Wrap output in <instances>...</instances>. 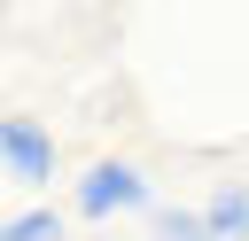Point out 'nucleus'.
I'll return each mask as SVG.
<instances>
[{
  "label": "nucleus",
  "instance_id": "obj_1",
  "mask_svg": "<svg viewBox=\"0 0 249 241\" xmlns=\"http://www.w3.org/2000/svg\"><path fill=\"white\" fill-rule=\"evenodd\" d=\"M148 202H156V187H148V171L124 163V155H109V163H93V171L78 179V218H117V210H148Z\"/></svg>",
  "mask_w": 249,
  "mask_h": 241
},
{
  "label": "nucleus",
  "instance_id": "obj_2",
  "mask_svg": "<svg viewBox=\"0 0 249 241\" xmlns=\"http://www.w3.org/2000/svg\"><path fill=\"white\" fill-rule=\"evenodd\" d=\"M0 155H8V179L16 187H47L54 179V140L39 132V117H8L0 124Z\"/></svg>",
  "mask_w": 249,
  "mask_h": 241
},
{
  "label": "nucleus",
  "instance_id": "obj_3",
  "mask_svg": "<svg viewBox=\"0 0 249 241\" xmlns=\"http://www.w3.org/2000/svg\"><path fill=\"white\" fill-rule=\"evenodd\" d=\"M202 218H210V241H249V187H218Z\"/></svg>",
  "mask_w": 249,
  "mask_h": 241
},
{
  "label": "nucleus",
  "instance_id": "obj_4",
  "mask_svg": "<svg viewBox=\"0 0 249 241\" xmlns=\"http://www.w3.org/2000/svg\"><path fill=\"white\" fill-rule=\"evenodd\" d=\"M0 241H70V225H62V210H16L0 225Z\"/></svg>",
  "mask_w": 249,
  "mask_h": 241
},
{
  "label": "nucleus",
  "instance_id": "obj_5",
  "mask_svg": "<svg viewBox=\"0 0 249 241\" xmlns=\"http://www.w3.org/2000/svg\"><path fill=\"white\" fill-rule=\"evenodd\" d=\"M156 241H210L202 210H156Z\"/></svg>",
  "mask_w": 249,
  "mask_h": 241
}]
</instances>
